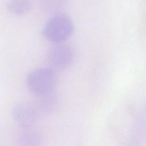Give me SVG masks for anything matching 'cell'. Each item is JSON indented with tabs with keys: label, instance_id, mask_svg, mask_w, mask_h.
<instances>
[{
	"label": "cell",
	"instance_id": "5b68a950",
	"mask_svg": "<svg viewBox=\"0 0 146 146\" xmlns=\"http://www.w3.org/2000/svg\"><path fill=\"white\" fill-rule=\"evenodd\" d=\"M40 95L36 104L40 112H51L56 108L58 104V96L53 91H49Z\"/></svg>",
	"mask_w": 146,
	"mask_h": 146
},
{
	"label": "cell",
	"instance_id": "7a4b0ae2",
	"mask_svg": "<svg viewBox=\"0 0 146 146\" xmlns=\"http://www.w3.org/2000/svg\"><path fill=\"white\" fill-rule=\"evenodd\" d=\"M58 76L51 67H39L31 70L27 76V85L34 93L42 95L51 91L57 82Z\"/></svg>",
	"mask_w": 146,
	"mask_h": 146
},
{
	"label": "cell",
	"instance_id": "8992f818",
	"mask_svg": "<svg viewBox=\"0 0 146 146\" xmlns=\"http://www.w3.org/2000/svg\"><path fill=\"white\" fill-rule=\"evenodd\" d=\"M25 128L19 137L20 143L23 146H39L40 139L39 135L35 131Z\"/></svg>",
	"mask_w": 146,
	"mask_h": 146
},
{
	"label": "cell",
	"instance_id": "52a82bcc",
	"mask_svg": "<svg viewBox=\"0 0 146 146\" xmlns=\"http://www.w3.org/2000/svg\"><path fill=\"white\" fill-rule=\"evenodd\" d=\"M7 7L13 13L22 14L27 11L30 3L26 0H11L7 2Z\"/></svg>",
	"mask_w": 146,
	"mask_h": 146
},
{
	"label": "cell",
	"instance_id": "3957f363",
	"mask_svg": "<svg viewBox=\"0 0 146 146\" xmlns=\"http://www.w3.org/2000/svg\"><path fill=\"white\" fill-rule=\"evenodd\" d=\"M74 49L63 43L53 44L47 53V60L51 67L56 69H62L68 67L74 60Z\"/></svg>",
	"mask_w": 146,
	"mask_h": 146
},
{
	"label": "cell",
	"instance_id": "6da1fadb",
	"mask_svg": "<svg viewBox=\"0 0 146 146\" xmlns=\"http://www.w3.org/2000/svg\"><path fill=\"white\" fill-rule=\"evenodd\" d=\"M74 25L70 18L63 13L52 16L43 26L42 33L48 39L57 43H62L71 35Z\"/></svg>",
	"mask_w": 146,
	"mask_h": 146
},
{
	"label": "cell",
	"instance_id": "277c9868",
	"mask_svg": "<svg viewBox=\"0 0 146 146\" xmlns=\"http://www.w3.org/2000/svg\"><path fill=\"white\" fill-rule=\"evenodd\" d=\"M39 110L36 104L30 102H21L13 108V115L15 121L22 128H29L37 120Z\"/></svg>",
	"mask_w": 146,
	"mask_h": 146
}]
</instances>
